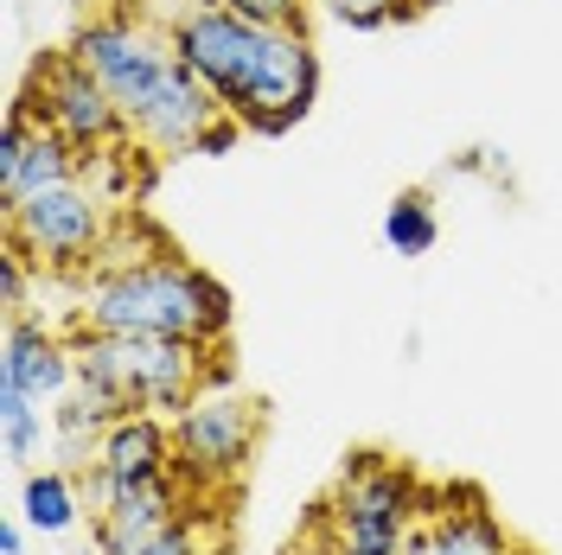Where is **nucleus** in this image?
Listing matches in <instances>:
<instances>
[{
    "mask_svg": "<svg viewBox=\"0 0 562 555\" xmlns=\"http://www.w3.org/2000/svg\"><path fill=\"white\" fill-rule=\"evenodd\" d=\"M173 26L179 58L199 70L224 115H237L249 135H288L314 115L319 97V52L307 26H269L244 20L217 0H160L154 7Z\"/></svg>",
    "mask_w": 562,
    "mask_h": 555,
    "instance_id": "1",
    "label": "nucleus"
},
{
    "mask_svg": "<svg viewBox=\"0 0 562 555\" xmlns=\"http://www.w3.org/2000/svg\"><path fill=\"white\" fill-rule=\"evenodd\" d=\"M70 52L97 70V83L115 97L122 122H128V140L160 154V160L199 154L205 128L224 122V103L199 83V70L179 58L173 26L140 0H109L90 20H77Z\"/></svg>",
    "mask_w": 562,
    "mask_h": 555,
    "instance_id": "2",
    "label": "nucleus"
},
{
    "mask_svg": "<svg viewBox=\"0 0 562 555\" xmlns=\"http://www.w3.org/2000/svg\"><path fill=\"white\" fill-rule=\"evenodd\" d=\"M70 326L224 346L231 339V294H224L217 275H205L199 262H186L179 249L154 243L140 256H103L90 275L77 281Z\"/></svg>",
    "mask_w": 562,
    "mask_h": 555,
    "instance_id": "3",
    "label": "nucleus"
},
{
    "mask_svg": "<svg viewBox=\"0 0 562 555\" xmlns=\"http://www.w3.org/2000/svg\"><path fill=\"white\" fill-rule=\"evenodd\" d=\"M70 351H77V383H83V389H97L103 403H115L122 416H128V409L179 416L205 383H224V371H211V358H217L224 346L70 326Z\"/></svg>",
    "mask_w": 562,
    "mask_h": 555,
    "instance_id": "4",
    "label": "nucleus"
},
{
    "mask_svg": "<svg viewBox=\"0 0 562 555\" xmlns=\"http://www.w3.org/2000/svg\"><path fill=\"white\" fill-rule=\"evenodd\" d=\"M115 205L90 179H70V185H52V192H33L26 205L0 211V230L7 243H20L45 275H90L103 262L109 237H115Z\"/></svg>",
    "mask_w": 562,
    "mask_h": 555,
    "instance_id": "5",
    "label": "nucleus"
},
{
    "mask_svg": "<svg viewBox=\"0 0 562 555\" xmlns=\"http://www.w3.org/2000/svg\"><path fill=\"white\" fill-rule=\"evenodd\" d=\"M262 441V403L224 383H205L173 416V473L186 491H237Z\"/></svg>",
    "mask_w": 562,
    "mask_h": 555,
    "instance_id": "6",
    "label": "nucleus"
},
{
    "mask_svg": "<svg viewBox=\"0 0 562 555\" xmlns=\"http://www.w3.org/2000/svg\"><path fill=\"white\" fill-rule=\"evenodd\" d=\"M416 479L409 466H390L378 453H358L339 479V498L326 505V530L346 555H403L416 536Z\"/></svg>",
    "mask_w": 562,
    "mask_h": 555,
    "instance_id": "7",
    "label": "nucleus"
},
{
    "mask_svg": "<svg viewBox=\"0 0 562 555\" xmlns=\"http://www.w3.org/2000/svg\"><path fill=\"white\" fill-rule=\"evenodd\" d=\"M20 103L33 109L58 140H70L77 154L128 147V122H122L115 97L97 83V70L83 65L70 45H58V52H45V58H38L33 77H26V90H20Z\"/></svg>",
    "mask_w": 562,
    "mask_h": 555,
    "instance_id": "8",
    "label": "nucleus"
},
{
    "mask_svg": "<svg viewBox=\"0 0 562 555\" xmlns=\"http://www.w3.org/2000/svg\"><path fill=\"white\" fill-rule=\"evenodd\" d=\"M173 416H154V409H128L103 428L97 453L83 460V479H90V511L109 505L115 491L135 486H160V479H179L173 473Z\"/></svg>",
    "mask_w": 562,
    "mask_h": 555,
    "instance_id": "9",
    "label": "nucleus"
},
{
    "mask_svg": "<svg viewBox=\"0 0 562 555\" xmlns=\"http://www.w3.org/2000/svg\"><path fill=\"white\" fill-rule=\"evenodd\" d=\"M83 179V154L58 140L33 109L13 97L7 109V128H0V211L26 205L33 192H52V185H70Z\"/></svg>",
    "mask_w": 562,
    "mask_h": 555,
    "instance_id": "10",
    "label": "nucleus"
},
{
    "mask_svg": "<svg viewBox=\"0 0 562 555\" xmlns=\"http://www.w3.org/2000/svg\"><path fill=\"white\" fill-rule=\"evenodd\" d=\"M0 383H13V389H26L33 403L58 409L70 389H77L70 332H52L33 313H13V319H7V339H0Z\"/></svg>",
    "mask_w": 562,
    "mask_h": 555,
    "instance_id": "11",
    "label": "nucleus"
},
{
    "mask_svg": "<svg viewBox=\"0 0 562 555\" xmlns=\"http://www.w3.org/2000/svg\"><path fill=\"white\" fill-rule=\"evenodd\" d=\"M186 498L192 491L179 486V479H160V486H135V491H115L109 505H97L90 518V550L97 555H128L140 543H154V536H167L179 518H186Z\"/></svg>",
    "mask_w": 562,
    "mask_h": 555,
    "instance_id": "12",
    "label": "nucleus"
},
{
    "mask_svg": "<svg viewBox=\"0 0 562 555\" xmlns=\"http://www.w3.org/2000/svg\"><path fill=\"white\" fill-rule=\"evenodd\" d=\"M403 555H512V536L498 530L480 498H454L448 511H435L428 523H416Z\"/></svg>",
    "mask_w": 562,
    "mask_h": 555,
    "instance_id": "13",
    "label": "nucleus"
},
{
    "mask_svg": "<svg viewBox=\"0 0 562 555\" xmlns=\"http://www.w3.org/2000/svg\"><path fill=\"white\" fill-rule=\"evenodd\" d=\"M83 491H77V473H65V466H33L26 479H20V518L33 523V536H45V543H58V536H70L77 523H83Z\"/></svg>",
    "mask_w": 562,
    "mask_h": 555,
    "instance_id": "14",
    "label": "nucleus"
},
{
    "mask_svg": "<svg viewBox=\"0 0 562 555\" xmlns=\"http://www.w3.org/2000/svg\"><path fill=\"white\" fill-rule=\"evenodd\" d=\"M45 441H52V409L33 403L26 389L0 383V453H7V466L33 473V460L45 453Z\"/></svg>",
    "mask_w": 562,
    "mask_h": 555,
    "instance_id": "15",
    "label": "nucleus"
},
{
    "mask_svg": "<svg viewBox=\"0 0 562 555\" xmlns=\"http://www.w3.org/2000/svg\"><path fill=\"white\" fill-rule=\"evenodd\" d=\"M384 243L403 256V262H416L428 249L441 243V217H435V199L428 192H396L384 205Z\"/></svg>",
    "mask_w": 562,
    "mask_h": 555,
    "instance_id": "16",
    "label": "nucleus"
},
{
    "mask_svg": "<svg viewBox=\"0 0 562 555\" xmlns=\"http://www.w3.org/2000/svg\"><path fill=\"white\" fill-rule=\"evenodd\" d=\"M326 20H339L351 33H378V26H396L403 20V0H314Z\"/></svg>",
    "mask_w": 562,
    "mask_h": 555,
    "instance_id": "17",
    "label": "nucleus"
},
{
    "mask_svg": "<svg viewBox=\"0 0 562 555\" xmlns=\"http://www.w3.org/2000/svg\"><path fill=\"white\" fill-rule=\"evenodd\" d=\"M33 275H45V269H38V262H33V256H26L20 243L0 249V313H7V319H13V313H26Z\"/></svg>",
    "mask_w": 562,
    "mask_h": 555,
    "instance_id": "18",
    "label": "nucleus"
},
{
    "mask_svg": "<svg viewBox=\"0 0 562 555\" xmlns=\"http://www.w3.org/2000/svg\"><path fill=\"white\" fill-rule=\"evenodd\" d=\"M217 7H231L244 20H269V26H307V7L314 0H217Z\"/></svg>",
    "mask_w": 562,
    "mask_h": 555,
    "instance_id": "19",
    "label": "nucleus"
},
{
    "mask_svg": "<svg viewBox=\"0 0 562 555\" xmlns=\"http://www.w3.org/2000/svg\"><path fill=\"white\" fill-rule=\"evenodd\" d=\"M128 555H205V530H199V518L186 511L167 536H154V543H140V550H128Z\"/></svg>",
    "mask_w": 562,
    "mask_h": 555,
    "instance_id": "20",
    "label": "nucleus"
},
{
    "mask_svg": "<svg viewBox=\"0 0 562 555\" xmlns=\"http://www.w3.org/2000/svg\"><path fill=\"white\" fill-rule=\"evenodd\" d=\"M26 536H33V523L20 518V511L0 518V555H26Z\"/></svg>",
    "mask_w": 562,
    "mask_h": 555,
    "instance_id": "21",
    "label": "nucleus"
},
{
    "mask_svg": "<svg viewBox=\"0 0 562 555\" xmlns=\"http://www.w3.org/2000/svg\"><path fill=\"white\" fill-rule=\"evenodd\" d=\"M435 0H403V20H416V13H428Z\"/></svg>",
    "mask_w": 562,
    "mask_h": 555,
    "instance_id": "22",
    "label": "nucleus"
},
{
    "mask_svg": "<svg viewBox=\"0 0 562 555\" xmlns=\"http://www.w3.org/2000/svg\"><path fill=\"white\" fill-rule=\"evenodd\" d=\"M140 7H160V0H140Z\"/></svg>",
    "mask_w": 562,
    "mask_h": 555,
    "instance_id": "23",
    "label": "nucleus"
}]
</instances>
